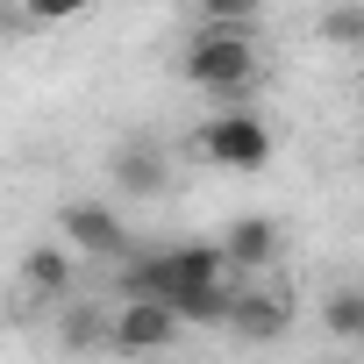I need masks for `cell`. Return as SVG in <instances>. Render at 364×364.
Masks as SVG:
<instances>
[{
    "instance_id": "obj_1",
    "label": "cell",
    "mask_w": 364,
    "mask_h": 364,
    "mask_svg": "<svg viewBox=\"0 0 364 364\" xmlns=\"http://www.w3.org/2000/svg\"><path fill=\"white\" fill-rule=\"evenodd\" d=\"M178 79L215 93V100H250L257 79H264V58H257V43L236 22H208V29H193L186 58H178Z\"/></svg>"
},
{
    "instance_id": "obj_2",
    "label": "cell",
    "mask_w": 364,
    "mask_h": 364,
    "mask_svg": "<svg viewBox=\"0 0 364 364\" xmlns=\"http://www.w3.org/2000/svg\"><path fill=\"white\" fill-rule=\"evenodd\" d=\"M193 150L208 164H222V171H264L272 164V129H264V114H250L243 100H229L222 114H208L193 129Z\"/></svg>"
},
{
    "instance_id": "obj_3",
    "label": "cell",
    "mask_w": 364,
    "mask_h": 364,
    "mask_svg": "<svg viewBox=\"0 0 364 364\" xmlns=\"http://www.w3.org/2000/svg\"><path fill=\"white\" fill-rule=\"evenodd\" d=\"M58 236H65L79 257H93V264H122V257L136 250L129 222H122L107 200H65V208H58Z\"/></svg>"
},
{
    "instance_id": "obj_4",
    "label": "cell",
    "mask_w": 364,
    "mask_h": 364,
    "mask_svg": "<svg viewBox=\"0 0 364 364\" xmlns=\"http://www.w3.org/2000/svg\"><path fill=\"white\" fill-rule=\"evenodd\" d=\"M186 336V314L171 300H122L114 307V350H171Z\"/></svg>"
},
{
    "instance_id": "obj_5",
    "label": "cell",
    "mask_w": 364,
    "mask_h": 364,
    "mask_svg": "<svg viewBox=\"0 0 364 364\" xmlns=\"http://www.w3.org/2000/svg\"><path fill=\"white\" fill-rule=\"evenodd\" d=\"M222 250H229L236 272H272L279 250H286V229H279L272 215H236V222L222 229Z\"/></svg>"
},
{
    "instance_id": "obj_6",
    "label": "cell",
    "mask_w": 364,
    "mask_h": 364,
    "mask_svg": "<svg viewBox=\"0 0 364 364\" xmlns=\"http://www.w3.org/2000/svg\"><path fill=\"white\" fill-rule=\"evenodd\" d=\"M72 279H79V250H72V243H36V250H22V293H29V300H65Z\"/></svg>"
},
{
    "instance_id": "obj_7",
    "label": "cell",
    "mask_w": 364,
    "mask_h": 364,
    "mask_svg": "<svg viewBox=\"0 0 364 364\" xmlns=\"http://www.w3.org/2000/svg\"><path fill=\"white\" fill-rule=\"evenodd\" d=\"M114 186H122V193H143V200L164 193V186H171V157H164L150 136H129V143L114 150Z\"/></svg>"
},
{
    "instance_id": "obj_8",
    "label": "cell",
    "mask_w": 364,
    "mask_h": 364,
    "mask_svg": "<svg viewBox=\"0 0 364 364\" xmlns=\"http://www.w3.org/2000/svg\"><path fill=\"white\" fill-rule=\"evenodd\" d=\"M229 328H236L243 343H279V336L293 328V307H286L279 293L250 286V293H236V307H229Z\"/></svg>"
},
{
    "instance_id": "obj_9",
    "label": "cell",
    "mask_w": 364,
    "mask_h": 364,
    "mask_svg": "<svg viewBox=\"0 0 364 364\" xmlns=\"http://www.w3.org/2000/svg\"><path fill=\"white\" fill-rule=\"evenodd\" d=\"M58 336H65V350H114V314H100V307H65Z\"/></svg>"
},
{
    "instance_id": "obj_10",
    "label": "cell",
    "mask_w": 364,
    "mask_h": 364,
    "mask_svg": "<svg viewBox=\"0 0 364 364\" xmlns=\"http://www.w3.org/2000/svg\"><path fill=\"white\" fill-rule=\"evenodd\" d=\"M321 328L336 343H364V286H336L321 300Z\"/></svg>"
},
{
    "instance_id": "obj_11",
    "label": "cell",
    "mask_w": 364,
    "mask_h": 364,
    "mask_svg": "<svg viewBox=\"0 0 364 364\" xmlns=\"http://www.w3.org/2000/svg\"><path fill=\"white\" fill-rule=\"evenodd\" d=\"M86 8H93V0H15L22 29H65V22H79Z\"/></svg>"
},
{
    "instance_id": "obj_12",
    "label": "cell",
    "mask_w": 364,
    "mask_h": 364,
    "mask_svg": "<svg viewBox=\"0 0 364 364\" xmlns=\"http://www.w3.org/2000/svg\"><path fill=\"white\" fill-rule=\"evenodd\" d=\"M321 43H364V8H357V0H343V8H328L321 15Z\"/></svg>"
},
{
    "instance_id": "obj_13",
    "label": "cell",
    "mask_w": 364,
    "mask_h": 364,
    "mask_svg": "<svg viewBox=\"0 0 364 364\" xmlns=\"http://www.w3.org/2000/svg\"><path fill=\"white\" fill-rule=\"evenodd\" d=\"M200 8H208V22H243L257 0H200Z\"/></svg>"
}]
</instances>
